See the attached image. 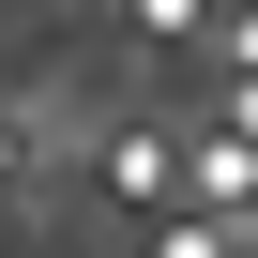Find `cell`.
I'll use <instances>...</instances> for the list:
<instances>
[{"instance_id": "cell-1", "label": "cell", "mask_w": 258, "mask_h": 258, "mask_svg": "<svg viewBox=\"0 0 258 258\" xmlns=\"http://www.w3.org/2000/svg\"><path fill=\"white\" fill-rule=\"evenodd\" d=\"M137 31H198V0H137Z\"/></svg>"}]
</instances>
